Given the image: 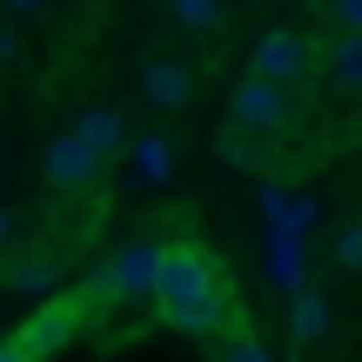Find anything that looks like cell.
Masks as SVG:
<instances>
[{
  "instance_id": "obj_1",
  "label": "cell",
  "mask_w": 362,
  "mask_h": 362,
  "mask_svg": "<svg viewBox=\"0 0 362 362\" xmlns=\"http://www.w3.org/2000/svg\"><path fill=\"white\" fill-rule=\"evenodd\" d=\"M155 302H161V315H168L181 336H215V329L235 322V302H228V288H221L215 262H208L202 248H168Z\"/></svg>"
},
{
  "instance_id": "obj_2",
  "label": "cell",
  "mask_w": 362,
  "mask_h": 362,
  "mask_svg": "<svg viewBox=\"0 0 362 362\" xmlns=\"http://www.w3.org/2000/svg\"><path fill=\"white\" fill-rule=\"evenodd\" d=\"M161 262H168V248L155 242H128L115 262H101L94 269V296L101 302H134V296H161Z\"/></svg>"
},
{
  "instance_id": "obj_3",
  "label": "cell",
  "mask_w": 362,
  "mask_h": 362,
  "mask_svg": "<svg viewBox=\"0 0 362 362\" xmlns=\"http://www.w3.org/2000/svg\"><path fill=\"white\" fill-rule=\"evenodd\" d=\"M40 175H47L54 188L81 194V188L94 181V175H101V155H94V148L81 141L74 128H67V134H54V141H47V155H40Z\"/></svg>"
},
{
  "instance_id": "obj_4",
  "label": "cell",
  "mask_w": 362,
  "mask_h": 362,
  "mask_svg": "<svg viewBox=\"0 0 362 362\" xmlns=\"http://www.w3.org/2000/svg\"><path fill=\"white\" fill-rule=\"evenodd\" d=\"M309 74V40L296 34V27H275V34L255 40V81H275V88H288V81Z\"/></svg>"
},
{
  "instance_id": "obj_5",
  "label": "cell",
  "mask_w": 362,
  "mask_h": 362,
  "mask_svg": "<svg viewBox=\"0 0 362 362\" xmlns=\"http://www.w3.org/2000/svg\"><path fill=\"white\" fill-rule=\"evenodd\" d=\"M74 329H81V302H40L34 315H27V329H21V349L27 356H61L67 342H74Z\"/></svg>"
},
{
  "instance_id": "obj_6",
  "label": "cell",
  "mask_w": 362,
  "mask_h": 362,
  "mask_svg": "<svg viewBox=\"0 0 362 362\" xmlns=\"http://www.w3.org/2000/svg\"><path fill=\"white\" fill-rule=\"evenodd\" d=\"M288 121V88H275V81H242V94H235V128L248 134H275Z\"/></svg>"
},
{
  "instance_id": "obj_7",
  "label": "cell",
  "mask_w": 362,
  "mask_h": 362,
  "mask_svg": "<svg viewBox=\"0 0 362 362\" xmlns=\"http://www.w3.org/2000/svg\"><path fill=\"white\" fill-rule=\"evenodd\" d=\"M141 94H148L155 107H168V115H175V107L194 101V74H188L181 61H148V67H141Z\"/></svg>"
},
{
  "instance_id": "obj_8",
  "label": "cell",
  "mask_w": 362,
  "mask_h": 362,
  "mask_svg": "<svg viewBox=\"0 0 362 362\" xmlns=\"http://www.w3.org/2000/svg\"><path fill=\"white\" fill-rule=\"evenodd\" d=\"M74 134L94 148V155H115V148H134L128 141V121H121V107H81V121H74Z\"/></svg>"
},
{
  "instance_id": "obj_9",
  "label": "cell",
  "mask_w": 362,
  "mask_h": 362,
  "mask_svg": "<svg viewBox=\"0 0 362 362\" xmlns=\"http://www.w3.org/2000/svg\"><path fill=\"white\" fill-rule=\"evenodd\" d=\"M7 282H13V296H27V302H54V288H61V262H54V255H27Z\"/></svg>"
},
{
  "instance_id": "obj_10",
  "label": "cell",
  "mask_w": 362,
  "mask_h": 362,
  "mask_svg": "<svg viewBox=\"0 0 362 362\" xmlns=\"http://www.w3.org/2000/svg\"><path fill=\"white\" fill-rule=\"evenodd\" d=\"M128 155H134V175H141V181H168L175 175V141H168V134H141Z\"/></svg>"
},
{
  "instance_id": "obj_11",
  "label": "cell",
  "mask_w": 362,
  "mask_h": 362,
  "mask_svg": "<svg viewBox=\"0 0 362 362\" xmlns=\"http://www.w3.org/2000/svg\"><path fill=\"white\" fill-rule=\"evenodd\" d=\"M288 322H296V342H322L329 329H336V315H329L322 296H296V315H288Z\"/></svg>"
},
{
  "instance_id": "obj_12",
  "label": "cell",
  "mask_w": 362,
  "mask_h": 362,
  "mask_svg": "<svg viewBox=\"0 0 362 362\" xmlns=\"http://www.w3.org/2000/svg\"><path fill=\"white\" fill-rule=\"evenodd\" d=\"M329 67H336L342 88H362V34H342L336 47H329Z\"/></svg>"
},
{
  "instance_id": "obj_13",
  "label": "cell",
  "mask_w": 362,
  "mask_h": 362,
  "mask_svg": "<svg viewBox=\"0 0 362 362\" xmlns=\"http://www.w3.org/2000/svg\"><path fill=\"white\" fill-rule=\"evenodd\" d=\"M336 269L362 275V221H349V228H336Z\"/></svg>"
},
{
  "instance_id": "obj_14",
  "label": "cell",
  "mask_w": 362,
  "mask_h": 362,
  "mask_svg": "<svg viewBox=\"0 0 362 362\" xmlns=\"http://www.w3.org/2000/svg\"><path fill=\"white\" fill-rule=\"evenodd\" d=\"M221 362H275V356H269L262 336H228V342H221Z\"/></svg>"
},
{
  "instance_id": "obj_15",
  "label": "cell",
  "mask_w": 362,
  "mask_h": 362,
  "mask_svg": "<svg viewBox=\"0 0 362 362\" xmlns=\"http://www.w3.org/2000/svg\"><path fill=\"white\" fill-rule=\"evenodd\" d=\"M175 21H181V27H221L228 13H221L215 0H181V7H175Z\"/></svg>"
},
{
  "instance_id": "obj_16",
  "label": "cell",
  "mask_w": 362,
  "mask_h": 362,
  "mask_svg": "<svg viewBox=\"0 0 362 362\" xmlns=\"http://www.w3.org/2000/svg\"><path fill=\"white\" fill-rule=\"evenodd\" d=\"M336 27H342V34H362V0H342V7H336Z\"/></svg>"
},
{
  "instance_id": "obj_17",
  "label": "cell",
  "mask_w": 362,
  "mask_h": 362,
  "mask_svg": "<svg viewBox=\"0 0 362 362\" xmlns=\"http://www.w3.org/2000/svg\"><path fill=\"white\" fill-rule=\"evenodd\" d=\"M0 362H34V356H27L21 342H0Z\"/></svg>"
},
{
  "instance_id": "obj_18",
  "label": "cell",
  "mask_w": 362,
  "mask_h": 362,
  "mask_svg": "<svg viewBox=\"0 0 362 362\" xmlns=\"http://www.w3.org/2000/svg\"><path fill=\"white\" fill-rule=\"evenodd\" d=\"M13 54H21V40H13V34H0V67H7Z\"/></svg>"
},
{
  "instance_id": "obj_19",
  "label": "cell",
  "mask_w": 362,
  "mask_h": 362,
  "mask_svg": "<svg viewBox=\"0 0 362 362\" xmlns=\"http://www.w3.org/2000/svg\"><path fill=\"white\" fill-rule=\"evenodd\" d=\"M7 235H13V221H7V208H0V248H7Z\"/></svg>"
}]
</instances>
